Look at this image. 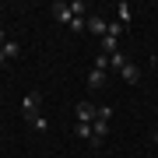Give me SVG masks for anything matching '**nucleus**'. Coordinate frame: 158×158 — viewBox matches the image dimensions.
<instances>
[{
    "instance_id": "obj_1",
    "label": "nucleus",
    "mask_w": 158,
    "mask_h": 158,
    "mask_svg": "<svg viewBox=\"0 0 158 158\" xmlns=\"http://www.w3.org/2000/svg\"><path fill=\"white\" fill-rule=\"evenodd\" d=\"M39 98H42L39 91H28V95H25V106H21V109H25V119H28V123L39 116Z\"/></svg>"
},
{
    "instance_id": "obj_2",
    "label": "nucleus",
    "mask_w": 158,
    "mask_h": 158,
    "mask_svg": "<svg viewBox=\"0 0 158 158\" xmlns=\"http://www.w3.org/2000/svg\"><path fill=\"white\" fill-rule=\"evenodd\" d=\"M106 28H109L106 18H98V14H88V18H85V32H91V35H106Z\"/></svg>"
},
{
    "instance_id": "obj_3",
    "label": "nucleus",
    "mask_w": 158,
    "mask_h": 158,
    "mask_svg": "<svg viewBox=\"0 0 158 158\" xmlns=\"http://www.w3.org/2000/svg\"><path fill=\"white\" fill-rule=\"evenodd\" d=\"M49 11H53V18H56L60 25H70V18H74V14H70V4H63V0H56Z\"/></svg>"
},
{
    "instance_id": "obj_4",
    "label": "nucleus",
    "mask_w": 158,
    "mask_h": 158,
    "mask_svg": "<svg viewBox=\"0 0 158 158\" xmlns=\"http://www.w3.org/2000/svg\"><path fill=\"white\" fill-rule=\"evenodd\" d=\"M95 109H98V106L81 102V106H77V123H91V119H95Z\"/></svg>"
},
{
    "instance_id": "obj_5",
    "label": "nucleus",
    "mask_w": 158,
    "mask_h": 158,
    "mask_svg": "<svg viewBox=\"0 0 158 158\" xmlns=\"http://www.w3.org/2000/svg\"><path fill=\"white\" fill-rule=\"evenodd\" d=\"M119 77H123V81H130V85H134V81H141V70H137L134 63H127V67L119 70Z\"/></svg>"
},
{
    "instance_id": "obj_6",
    "label": "nucleus",
    "mask_w": 158,
    "mask_h": 158,
    "mask_svg": "<svg viewBox=\"0 0 158 158\" xmlns=\"http://www.w3.org/2000/svg\"><path fill=\"white\" fill-rule=\"evenodd\" d=\"M98 85H106V70H102V67H95L88 74V88H98Z\"/></svg>"
},
{
    "instance_id": "obj_7",
    "label": "nucleus",
    "mask_w": 158,
    "mask_h": 158,
    "mask_svg": "<svg viewBox=\"0 0 158 158\" xmlns=\"http://www.w3.org/2000/svg\"><path fill=\"white\" fill-rule=\"evenodd\" d=\"M123 28H127V25H119V21H109V28H106V39H116V42H119Z\"/></svg>"
},
{
    "instance_id": "obj_8",
    "label": "nucleus",
    "mask_w": 158,
    "mask_h": 158,
    "mask_svg": "<svg viewBox=\"0 0 158 158\" xmlns=\"http://www.w3.org/2000/svg\"><path fill=\"white\" fill-rule=\"evenodd\" d=\"M74 130H77V137H85V141L91 144V137H95V130H91V123H74Z\"/></svg>"
},
{
    "instance_id": "obj_9",
    "label": "nucleus",
    "mask_w": 158,
    "mask_h": 158,
    "mask_svg": "<svg viewBox=\"0 0 158 158\" xmlns=\"http://www.w3.org/2000/svg\"><path fill=\"white\" fill-rule=\"evenodd\" d=\"M127 63H130V60H127V56H123V53H119V49L113 53V56H109V67H116V70H123Z\"/></svg>"
},
{
    "instance_id": "obj_10",
    "label": "nucleus",
    "mask_w": 158,
    "mask_h": 158,
    "mask_svg": "<svg viewBox=\"0 0 158 158\" xmlns=\"http://www.w3.org/2000/svg\"><path fill=\"white\" fill-rule=\"evenodd\" d=\"M109 116H113L109 106H98V109H95V119H98V123H109ZM95 119H91V123H95Z\"/></svg>"
},
{
    "instance_id": "obj_11",
    "label": "nucleus",
    "mask_w": 158,
    "mask_h": 158,
    "mask_svg": "<svg viewBox=\"0 0 158 158\" xmlns=\"http://www.w3.org/2000/svg\"><path fill=\"white\" fill-rule=\"evenodd\" d=\"M116 11H119V25H127L130 21V4H119Z\"/></svg>"
},
{
    "instance_id": "obj_12",
    "label": "nucleus",
    "mask_w": 158,
    "mask_h": 158,
    "mask_svg": "<svg viewBox=\"0 0 158 158\" xmlns=\"http://www.w3.org/2000/svg\"><path fill=\"white\" fill-rule=\"evenodd\" d=\"M0 49H4V56H18V42H4Z\"/></svg>"
},
{
    "instance_id": "obj_13",
    "label": "nucleus",
    "mask_w": 158,
    "mask_h": 158,
    "mask_svg": "<svg viewBox=\"0 0 158 158\" xmlns=\"http://www.w3.org/2000/svg\"><path fill=\"white\" fill-rule=\"evenodd\" d=\"M70 28L74 32H85V18H70Z\"/></svg>"
},
{
    "instance_id": "obj_14",
    "label": "nucleus",
    "mask_w": 158,
    "mask_h": 158,
    "mask_svg": "<svg viewBox=\"0 0 158 158\" xmlns=\"http://www.w3.org/2000/svg\"><path fill=\"white\" fill-rule=\"evenodd\" d=\"M32 130H46V116H35L32 119Z\"/></svg>"
},
{
    "instance_id": "obj_15",
    "label": "nucleus",
    "mask_w": 158,
    "mask_h": 158,
    "mask_svg": "<svg viewBox=\"0 0 158 158\" xmlns=\"http://www.w3.org/2000/svg\"><path fill=\"white\" fill-rule=\"evenodd\" d=\"M4 42H7V35H4V28H0V46H4Z\"/></svg>"
},
{
    "instance_id": "obj_16",
    "label": "nucleus",
    "mask_w": 158,
    "mask_h": 158,
    "mask_svg": "<svg viewBox=\"0 0 158 158\" xmlns=\"http://www.w3.org/2000/svg\"><path fill=\"white\" fill-rule=\"evenodd\" d=\"M4 60H7V56H4V49H0V63H4Z\"/></svg>"
},
{
    "instance_id": "obj_17",
    "label": "nucleus",
    "mask_w": 158,
    "mask_h": 158,
    "mask_svg": "<svg viewBox=\"0 0 158 158\" xmlns=\"http://www.w3.org/2000/svg\"><path fill=\"white\" fill-rule=\"evenodd\" d=\"M155 141H158V127H155Z\"/></svg>"
}]
</instances>
